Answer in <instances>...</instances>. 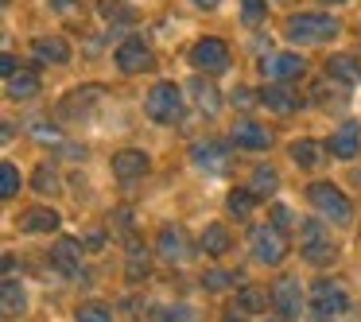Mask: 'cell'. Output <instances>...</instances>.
Instances as JSON below:
<instances>
[{"label": "cell", "instance_id": "6da1fadb", "mask_svg": "<svg viewBox=\"0 0 361 322\" xmlns=\"http://www.w3.org/2000/svg\"><path fill=\"white\" fill-rule=\"evenodd\" d=\"M295 47H314V43H330L342 35V24H338L330 12H295L288 16V27H283Z\"/></svg>", "mask_w": 361, "mask_h": 322}, {"label": "cell", "instance_id": "7a4b0ae2", "mask_svg": "<svg viewBox=\"0 0 361 322\" xmlns=\"http://www.w3.org/2000/svg\"><path fill=\"white\" fill-rule=\"evenodd\" d=\"M307 295H311V318L314 322H338V318H345V314H350V306H353L345 283L334 280V275H330V280H326V275H322V280H314Z\"/></svg>", "mask_w": 361, "mask_h": 322}, {"label": "cell", "instance_id": "3957f363", "mask_svg": "<svg viewBox=\"0 0 361 322\" xmlns=\"http://www.w3.org/2000/svg\"><path fill=\"white\" fill-rule=\"evenodd\" d=\"M299 256L311 268H330L338 260V244L330 237V229L322 225V218H311L299 225Z\"/></svg>", "mask_w": 361, "mask_h": 322}, {"label": "cell", "instance_id": "277c9868", "mask_svg": "<svg viewBox=\"0 0 361 322\" xmlns=\"http://www.w3.org/2000/svg\"><path fill=\"white\" fill-rule=\"evenodd\" d=\"M307 202L314 206V213H319L322 221H334V225H350L353 221L350 194H345L342 187H334V182H311V187H307Z\"/></svg>", "mask_w": 361, "mask_h": 322}, {"label": "cell", "instance_id": "5b68a950", "mask_svg": "<svg viewBox=\"0 0 361 322\" xmlns=\"http://www.w3.org/2000/svg\"><path fill=\"white\" fill-rule=\"evenodd\" d=\"M272 306L283 322H295L303 314H311V295L303 291V283L295 275H276L272 280Z\"/></svg>", "mask_w": 361, "mask_h": 322}, {"label": "cell", "instance_id": "8992f818", "mask_svg": "<svg viewBox=\"0 0 361 322\" xmlns=\"http://www.w3.org/2000/svg\"><path fill=\"white\" fill-rule=\"evenodd\" d=\"M249 252H252V260H257V264H264V268L283 264V256H288V233H280L272 221L252 225L249 229Z\"/></svg>", "mask_w": 361, "mask_h": 322}, {"label": "cell", "instance_id": "52a82bcc", "mask_svg": "<svg viewBox=\"0 0 361 322\" xmlns=\"http://www.w3.org/2000/svg\"><path fill=\"white\" fill-rule=\"evenodd\" d=\"M144 113H148L156 125H175L183 117V86L175 82H156L144 97Z\"/></svg>", "mask_w": 361, "mask_h": 322}, {"label": "cell", "instance_id": "ba28073f", "mask_svg": "<svg viewBox=\"0 0 361 322\" xmlns=\"http://www.w3.org/2000/svg\"><path fill=\"white\" fill-rule=\"evenodd\" d=\"M190 66H195L198 74H206V78H214V74H226V70H229V43L218 39V35H206V39H198L195 47H190Z\"/></svg>", "mask_w": 361, "mask_h": 322}, {"label": "cell", "instance_id": "9c48e42d", "mask_svg": "<svg viewBox=\"0 0 361 322\" xmlns=\"http://www.w3.org/2000/svg\"><path fill=\"white\" fill-rule=\"evenodd\" d=\"M82 252H86V244L78 241V237H59L55 244H51V268H55L63 280H78L82 272Z\"/></svg>", "mask_w": 361, "mask_h": 322}, {"label": "cell", "instance_id": "30bf717a", "mask_svg": "<svg viewBox=\"0 0 361 322\" xmlns=\"http://www.w3.org/2000/svg\"><path fill=\"white\" fill-rule=\"evenodd\" d=\"M272 140H276L272 128L260 125V120H252V117L233 120V128H229V144L241 148V151H264V148H272Z\"/></svg>", "mask_w": 361, "mask_h": 322}, {"label": "cell", "instance_id": "8fae6325", "mask_svg": "<svg viewBox=\"0 0 361 322\" xmlns=\"http://www.w3.org/2000/svg\"><path fill=\"white\" fill-rule=\"evenodd\" d=\"M105 97V89L102 86H74L71 94L59 101V109H55V117L59 120H82V117H90L94 113V105Z\"/></svg>", "mask_w": 361, "mask_h": 322}, {"label": "cell", "instance_id": "7c38bea8", "mask_svg": "<svg viewBox=\"0 0 361 322\" xmlns=\"http://www.w3.org/2000/svg\"><path fill=\"white\" fill-rule=\"evenodd\" d=\"M113 63H117L121 74H144V70H152L156 58H152V47L140 39V35H128V39L113 51Z\"/></svg>", "mask_w": 361, "mask_h": 322}, {"label": "cell", "instance_id": "4fadbf2b", "mask_svg": "<svg viewBox=\"0 0 361 322\" xmlns=\"http://www.w3.org/2000/svg\"><path fill=\"white\" fill-rule=\"evenodd\" d=\"M260 74L268 82H295L307 74V58H299L295 51H276V55L260 58Z\"/></svg>", "mask_w": 361, "mask_h": 322}, {"label": "cell", "instance_id": "5bb4252c", "mask_svg": "<svg viewBox=\"0 0 361 322\" xmlns=\"http://www.w3.org/2000/svg\"><path fill=\"white\" fill-rule=\"evenodd\" d=\"M190 159H195V167L206 175H226L233 151H229L226 140H198L195 148H190Z\"/></svg>", "mask_w": 361, "mask_h": 322}, {"label": "cell", "instance_id": "9a60e30c", "mask_svg": "<svg viewBox=\"0 0 361 322\" xmlns=\"http://www.w3.org/2000/svg\"><path fill=\"white\" fill-rule=\"evenodd\" d=\"M109 167H113V179L117 182H140L144 175L152 171V159L144 148H121L117 156L109 159Z\"/></svg>", "mask_w": 361, "mask_h": 322}, {"label": "cell", "instance_id": "2e32d148", "mask_svg": "<svg viewBox=\"0 0 361 322\" xmlns=\"http://www.w3.org/2000/svg\"><path fill=\"white\" fill-rule=\"evenodd\" d=\"M326 151H330L334 159H353V156H361V125H357V120H342V125L330 132Z\"/></svg>", "mask_w": 361, "mask_h": 322}, {"label": "cell", "instance_id": "e0dca14e", "mask_svg": "<svg viewBox=\"0 0 361 322\" xmlns=\"http://www.w3.org/2000/svg\"><path fill=\"white\" fill-rule=\"evenodd\" d=\"M260 105H264L268 113H280V117H291V113H299L303 97H299L295 89H288L283 82H268V86L260 89Z\"/></svg>", "mask_w": 361, "mask_h": 322}, {"label": "cell", "instance_id": "ac0fdd59", "mask_svg": "<svg viewBox=\"0 0 361 322\" xmlns=\"http://www.w3.org/2000/svg\"><path fill=\"white\" fill-rule=\"evenodd\" d=\"M32 58L43 66H66L74 58V51L63 35H39V39L32 43Z\"/></svg>", "mask_w": 361, "mask_h": 322}, {"label": "cell", "instance_id": "d6986e66", "mask_svg": "<svg viewBox=\"0 0 361 322\" xmlns=\"http://www.w3.org/2000/svg\"><path fill=\"white\" fill-rule=\"evenodd\" d=\"M156 252H159V260H167V264H183V260L190 256L187 233H183L179 225H164L159 237H156Z\"/></svg>", "mask_w": 361, "mask_h": 322}, {"label": "cell", "instance_id": "ffe728a7", "mask_svg": "<svg viewBox=\"0 0 361 322\" xmlns=\"http://www.w3.org/2000/svg\"><path fill=\"white\" fill-rule=\"evenodd\" d=\"M233 306L241 314H264L268 306H272V287H268V283H241Z\"/></svg>", "mask_w": 361, "mask_h": 322}, {"label": "cell", "instance_id": "44dd1931", "mask_svg": "<svg viewBox=\"0 0 361 322\" xmlns=\"http://www.w3.org/2000/svg\"><path fill=\"white\" fill-rule=\"evenodd\" d=\"M326 78L342 82V86H357L361 82V58L350 55V51H338V55L326 58Z\"/></svg>", "mask_w": 361, "mask_h": 322}, {"label": "cell", "instance_id": "7402d4cb", "mask_svg": "<svg viewBox=\"0 0 361 322\" xmlns=\"http://www.w3.org/2000/svg\"><path fill=\"white\" fill-rule=\"evenodd\" d=\"M190 97H195V105L206 113V117H218L221 113V94H218V86H214L206 74H195V82H190Z\"/></svg>", "mask_w": 361, "mask_h": 322}, {"label": "cell", "instance_id": "603a6c76", "mask_svg": "<svg viewBox=\"0 0 361 322\" xmlns=\"http://www.w3.org/2000/svg\"><path fill=\"white\" fill-rule=\"evenodd\" d=\"M198 249H202L206 256H226V252L233 249V233H229L221 221H210V225L198 233Z\"/></svg>", "mask_w": 361, "mask_h": 322}, {"label": "cell", "instance_id": "cb8c5ba5", "mask_svg": "<svg viewBox=\"0 0 361 322\" xmlns=\"http://www.w3.org/2000/svg\"><path fill=\"white\" fill-rule=\"evenodd\" d=\"M59 221L63 218H59L55 206H32V210L20 218V229H24V233H55Z\"/></svg>", "mask_w": 361, "mask_h": 322}, {"label": "cell", "instance_id": "d4e9b609", "mask_svg": "<svg viewBox=\"0 0 361 322\" xmlns=\"http://www.w3.org/2000/svg\"><path fill=\"white\" fill-rule=\"evenodd\" d=\"M0 303H4V318H20L27 311V291L16 275H4V287H0Z\"/></svg>", "mask_w": 361, "mask_h": 322}, {"label": "cell", "instance_id": "484cf974", "mask_svg": "<svg viewBox=\"0 0 361 322\" xmlns=\"http://www.w3.org/2000/svg\"><path fill=\"white\" fill-rule=\"evenodd\" d=\"M4 89H8L12 101H32V97L43 89V82H39L35 70H16L12 78H4Z\"/></svg>", "mask_w": 361, "mask_h": 322}, {"label": "cell", "instance_id": "4316f807", "mask_svg": "<svg viewBox=\"0 0 361 322\" xmlns=\"http://www.w3.org/2000/svg\"><path fill=\"white\" fill-rule=\"evenodd\" d=\"M291 159H295V167H303V171H314V167L326 159V144H319V140H295V144H291Z\"/></svg>", "mask_w": 361, "mask_h": 322}, {"label": "cell", "instance_id": "83f0119b", "mask_svg": "<svg viewBox=\"0 0 361 322\" xmlns=\"http://www.w3.org/2000/svg\"><path fill=\"white\" fill-rule=\"evenodd\" d=\"M226 210H229V218L245 221L252 210H257V194H252L249 187H233V190L226 194Z\"/></svg>", "mask_w": 361, "mask_h": 322}, {"label": "cell", "instance_id": "f1b7e54d", "mask_svg": "<svg viewBox=\"0 0 361 322\" xmlns=\"http://www.w3.org/2000/svg\"><path fill=\"white\" fill-rule=\"evenodd\" d=\"M125 272H128V280H133V283L148 280V252H144L140 241H128V249H125Z\"/></svg>", "mask_w": 361, "mask_h": 322}, {"label": "cell", "instance_id": "f546056e", "mask_svg": "<svg viewBox=\"0 0 361 322\" xmlns=\"http://www.w3.org/2000/svg\"><path fill=\"white\" fill-rule=\"evenodd\" d=\"M249 190L257 198H268V194H276L280 190V171L276 167H268V163H260L257 171H252V182H249Z\"/></svg>", "mask_w": 361, "mask_h": 322}, {"label": "cell", "instance_id": "4dcf8cb0", "mask_svg": "<svg viewBox=\"0 0 361 322\" xmlns=\"http://www.w3.org/2000/svg\"><path fill=\"white\" fill-rule=\"evenodd\" d=\"M311 97L322 105V109H342V105L350 101V89H338V82H319Z\"/></svg>", "mask_w": 361, "mask_h": 322}, {"label": "cell", "instance_id": "1f68e13d", "mask_svg": "<svg viewBox=\"0 0 361 322\" xmlns=\"http://www.w3.org/2000/svg\"><path fill=\"white\" fill-rule=\"evenodd\" d=\"M152 322H198V314L190 303H164L152 311Z\"/></svg>", "mask_w": 361, "mask_h": 322}, {"label": "cell", "instance_id": "d6a6232c", "mask_svg": "<svg viewBox=\"0 0 361 322\" xmlns=\"http://www.w3.org/2000/svg\"><path fill=\"white\" fill-rule=\"evenodd\" d=\"M74 322H113V306L97 303V299H86V303L74 306Z\"/></svg>", "mask_w": 361, "mask_h": 322}, {"label": "cell", "instance_id": "836d02e7", "mask_svg": "<svg viewBox=\"0 0 361 322\" xmlns=\"http://www.w3.org/2000/svg\"><path fill=\"white\" fill-rule=\"evenodd\" d=\"M20 187H24V179H20V171H16V163H0V198H16L20 194Z\"/></svg>", "mask_w": 361, "mask_h": 322}, {"label": "cell", "instance_id": "e575fe53", "mask_svg": "<svg viewBox=\"0 0 361 322\" xmlns=\"http://www.w3.org/2000/svg\"><path fill=\"white\" fill-rule=\"evenodd\" d=\"M202 287H206V291H229V287H237V272H226V268H210V272L202 275Z\"/></svg>", "mask_w": 361, "mask_h": 322}, {"label": "cell", "instance_id": "d590c367", "mask_svg": "<svg viewBox=\"0 0 361 322\" xmlns=\"http://www.w3.org/2000/svg\"><path fill=\"white\" fill-rule=\"evenodd\" d=\"M102 16H105V20H113V24H133L136 12L128 8L125 0H102Z\"/></svg>", "mask_w": 361, "mask_h": 322}, {"label": "cell", "instance_id": "8d00e7d4", "mask_svg": "<svg viewBox=\"0 0 361 322\" xmlns=\"http://www.w3.org/2000/svg\"><path fill=\"white\" fill-rule=\"evenodd\" d=\"M32 187L39 190V194H51V190H59V171L55 167H47V163H39L32 171Z\"/></svg>", "mask_w": 361, "mask_h": 322}, {"label": "cell", "instance_id": "74e56055", "mask_svg": "<svg viewBox=\"0 0 361 322\" xmlns=\"http://www.w3.org/2000/svg\"><path fill=\"white\" fill-rule=\"evenodd\" d=\"M268 16V0H241V20L245 27H257Z\"/></svg>", "mask_w": 361, "mask_h": 322}, {"label": "cell", "instance_id": "f35d334b", "mask_svg": "<svg viewBox=\"0 0 361 322\" xmlns=\"http://www.w3.org/2000/svg\"><path fill=\"white\" fill-rule=\"evenodd\" d=\"M32 136H35V140H43V144H59V148H63V132H59L55 125H43V120H39V125H32Z\"/></svg>", "mask_w": 361, "mask_h": 322}, {"label": "cell", "instance_id": "ab89813d", "mask_svg": "<svg viewBox=\"0 0 361 322\" xmlns=\"http://www.w3.org/2000/svg\"><path fill=\"white\" fill-rule=\"evenodd\" d=\"M268 213H272V218H268V221H272V225L280 229V233H288V229L295 225V218H291V210H288V206H272V210H268Z\"/></svg>", "mask_w": 361, "mask_h": 322}, {"label": "cell", "instance_id": "60d3db41", "mask_svg": "<svg viewBox=\"0 0 361 322\" xmlns=\"http://www.w3.org/2000/svg\"><path fill=\"white\" fill-rule=\"evenodd\" d=\"M105 241H109V233H105V229H90V233L82 237L86 252H102V249H105Z\"/></svg>", "mask_w": 361, "mask_h": 322}, {"label": "cell", "instance_id": "b9f144b4", "mask_svg": "<svg viewBox=\"0 0 361 322\" xmlns=\"http://www.w3.org/2000/svg\"><path fill=\"white\" fill-rule=\"evenodd\" d=\"M257 101H260V94H249V86H237L233 105H245V109H249V105H257Z\"/></svg>", "mask_w": 361, "mask_h": 322}, {"label": "cell", "instance_id": "7bdbcfd3", "mask_svg": "<svg viewBox=\"0 0 361 322\" xmlns=\"http://www.w3.org/2000/svg\"><path fill=\"white\" fill-rule=\"evenodd\" d=\"M0 70H4V78H12L16 74V55H0Z\"/></svg>", "mask_w": 361, "mask_h": 322}, {"label": "cell", "instance_id": "ee69618b", "mask_svg": "<svg viewBox=\"0 0 361 322\" xmlns=\"http://www.w3.org/2000/svg\"><path fill=\"white\" fill-rule=\"evenodd\" d=\"M190 4H195L198 12H214V8L221 4V0H190Z\"/></svg>", "mask_w": 361, "mask_h": 322}, {"label": "cell", "instance_id": "f6af8a7d", "mask_svg": "<svg viewBox=\"0 0 361 322\" xmlns=\"http://www.w3.org/2000/svg\"><path fill=\"white\" fill-rule=\"evenodd\" d=\"M74 4H78V0H51V8H55V12H71Z\"/></svg>", "mask_w": 361, "mask_h": 322}, {"label": "cell", "instance_id": "bcb514c9", "mask_svg": "<svg viewBox=\"0 0 361 322\" xmlns=\"http://www.w3.org/2000/svg\"><path fill=\"white\" fill-rule=\"evenodd\" d=\"M221 322H245V314H241V311H237V306H229V311H226V314H221Z\"/></svg>", "mask_w": 361, "mask_h": 322}, {"label": "cell", "instance_id": "7dc6e473", "mask_svg": "<svg viewBox=\"0 0 361 322\" xmlns=\"http://www.w3.org/2000/svg\"><path fill=\"white\" fill-rule=\"evenodd\" d=\"M319 4H334V8H342V4H350V0H319Z\"/></svg>", "mask_w": 361, "mask_h": 322}]
</instances>
